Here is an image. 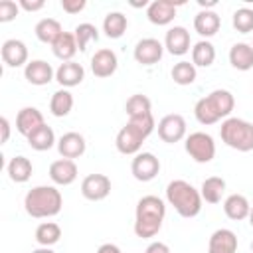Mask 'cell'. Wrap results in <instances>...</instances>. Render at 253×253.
Listing matches in <instances>:
<instances>
[{
	"instance_id": "6da1fadb",
	"label": "cell",
	"mask_w": 253,
	"mask_h": 253,
	"mask_svg": "<svg viewBox=\"0 0 253 253\" xmlns=\"http://www.w3.org/2000/svg\"><path fill=\"white\" fill-rule=\"evenodd\" d=\"M166 204L158 196H142L134 210V233L140 239H150L162 229Z\"/></svg>"
},
{
	"instance_id": "7a4b0ae2",
	"label": "cell",
	"mask_w": 253,
	"mask_h": 253,
	"mask_svg": "<svg viewBox=\"0 0 253 253\" xmlns=\"http://www.w3.org/2000/svg\"><path fill=\"white\" fill-rule=\"evenodd\" d=\"M154 128H156V123L152 115L128 119V123L117 132V138H115L117 150L125 156H136L142 148V142L152 134Z\"/></svg>"
},
{
	"instance_id": "3957f363",
	"label": "cell",
	"mask_w": 253,
	"mask_h": 253,
	"mask_svg": "<svg viewBox=\"0 0 253 253\" xmlns=\"http://www.w3.org/2000/svg\"><path fill=\"white\" fill-rule=\"evenodd\" d=\"M235 107V99L227 89H213L210 95L198 99L194 105V115L200 125H215L217 121H225Z\"/></svg>"
},
{
	"instance_id": "277c9868",
	"label": "cell",
	"mask_w": 253,
	"mask_h": 253,
	"mask_svg": "<svg viewBox=\"0 0 253 253\" xmlns=\"http://www.w3.org/2000/svg\"><path fill=\"white\" fill-rule=\"evenodd\" d=\"M63 208V196L55 186H36L24 198V210L36 219L53 217Z\"/></svg>"
},
{
	"instance_id": "5b68a950",
	"label": "cell",
	"mask_w": 253,
	"mask_h": 253,
	"mask_svg": "<svg viewBox=\"0 0 253 253\" xmlns=\"http://www.w3.org/2000/svg\"><path fill=\"white\" fill-rule=\"evenodd\" d=\"M166 202L182 217H196L202 211V194L186 180H172L166 186Z\"/></svg>"
},
{
	"instance_id": "8992f818",
	"label": "cell",
	"mask_w": 253,
	"mask_h": 253,
	"mask_svg": "<svg viewBox=\"0 0 253 253\" xmlns=\"http://www.w3.org/2000/svg\"><path fill=\"white\" fill-rule=\"evenodd\" d=\"M221 140L237 150V152H251L253 150V123L239 119V117H227L219 126Z\"/></svg>"
},
{
	"instance_id": "52a82bcc",
	"label": "cell",
	"mask_w": 253,
	"mask_h": 253,
	"mask_svg": "<svg viewBox=\"0 0 253 253\" xmlns=\"http://www.w3.org/2000/svg\"><path fill=\"white\" fill-rule=\"evenodd\" d=\"M184 148L190 154V158L198 164H208L215 156V142H213L211 134L202 132V130L188 134L186 142H184Z\"/></svg>"
},
{
	"instance_id": "ba28073f",
	"label": "cell",
	"mask_w": 253,
	"mask_h": 253,
	"mask_svg": "<svg viewBox=\"0 0 253 253\" xmlns=\"http://www.w3.org/2000/svg\"><path fill=\"white\" fill-rule=\"evenodd\" d=\"M156 128H158V136L164 142L174 144V142H180L186 136V119L178 113H170V115H164L158 121Z\"/></svg>"
},
{
	"instance_id": "9c48e42d",
	"label": "cell",
	"mask_w": 253,
	"mask_h": 253,
	"mask_svg": "<svg viewBox=\"0 0 253 253\" xmlns=\"http://www.w3.org/2000/svg\"><path fill=\"white\" fill-rule=\"evenodd\" d=\"M130 172L138 182H150L160 172V160L152 152H138L130 162Z\"/></svg>"
},
{
	"instance_id": "30bf717a",
	"label": "cell",
	"mask_w": 253,
	"mask_h": 253,
	"mask_svg": "<svg viewBox=\"0 0 253 253\" xmlns=\"http://www.w3.org/2000/svg\"><path fill=\"white\" fill-rule=\"evenodd\" d=\"M111 194V178L107 174H89L81 182V196L89 202H101Z\"/></svg>"
},
{
	"instance_id": "8fae6325",
	"label": "cell",
	"mask_w": 253,
	"mask_h": 253,
	"mask_svg": "<svg viewBox=\"0 0 253 253\" xmlns=\"http://www.w3.org/2000/svg\"><path fill=\"white\" fill-rule=\"evenodd\" d=\"M164 53V43H160L156 38H142L134 45V61L140 65H154L162 59Z\"/></svg>"
},
{
	"instance_id": "7c38bea8",
	"label": "cell",
	"mask_w": 253,
	"mask_h": 253,
	"mask_svg": "<svg viewBox=\"0 0 253 253\" xmlns=\"http://www.w3.org/2000/svg\"><path fill=\"white\" fill-rule=\"evenodd\" d=\"M180 4L172 0H154L146 6V18L154 26H168L176 18V8Z\"/></svg>"
},
{
	"instance_id": "4fadbf2b",
	"label": "cell",
	"mask_w": 253,
	"mask_h": 253,
	"mask_svg": "<svg viewBox=\"0 0 253 253\" xmlns=\"http://www.w3.org/2000/svg\"><path fill=\"white\" fill-rule=\"evenodd\" d=\"M119 67V59H117V53L109 47H103V49H97L91 57V71L95 77H111Z\"/></svg>"
},
{
	"instance_id": "5bb4252c",
	"label": "cell",
	"mask_w": 253,
	"mask_h": 253,
	"mask_svg": "<svg viewBox=\"0 0 253 253\" xmlns=\"http://www.w3.org/2000/svg\"><path fill=\"white\" fill-rule=\"evenodd\" d=\"M24 77L30 85L42 87V85H47L49 81L55 79V69L43 59H32L24 67Z\"/></svg>"
},
{
	"instance_id": "9a60e30c",
	"label": "cell",
	"mask_w": 253,
	"mask_h": 253,
	"mask_svg": "<svg viewBox=\"0 0 253 253\" xmlns=\"http://www.w3.org/2000/svg\"><path fill=\"white\" fill-rule=\"evenodd\" d=\"M192 40L190 32L184 26H172L164 36V49L172 55H184L190 51Z\"/></svg>"
},
{
	"instance_id": "2e32d148",
	"label": "cell",
	"mask_w": 253,
	"mask_h": 253,
	"mask_svg": "<svg viewBox=\"0 0 253 253\" xmlns=\"http://www.w3.org/2000/svg\"><path fill=\"white\" fill-rule=\"evenodd\" d=\"M87 150V142H85V136L71 130V132H65L59 136L57 140V152L61 154V158H69V160H75L79 156H83Z\"/></svg>"
},
{
	"instance_id": "e0dca14e",
	"label": "cell",
	"mask_w": 253,
	"mask_h": 253,
	"mask_svg": "<svg viewBox=\"0 0 253 253\" xmlns=\"http://www.w3.org/2000/svg\"><path fill=\"white\" fill-rule=\"evenodd\" d=\"M2 61L8 65V67H26L28 65V45L22 42V40H6L2 43Z\"/></svg>"
},
{
	"instance_id": "ac0fdd59",
	"label": "cell",
	"mask_w": 253,
	"mask_h": 253,
	"mask_svg": "<svg viewBox=\"0 0 253 253\" xmlns=\"http://www.w3.org/2000/svg\"><path fill=\"white\" fill-rule=\"evenodd\" d=\"M43 125H45V121H43V115H42V111L38 107H24L16 115V130L20 134H24L26 138L34 130H38L40 126H43Z\"/></svg>"
},
{
	"instance_id": "d6986e66",
	"label": "cell",
	"mask_w": 253,
	"mask_h": 253,
	"mask_svg": "<svg viewBox=\"0 0 253 253\" xmlns=\"http://www.w3.org/2000/svg\"><path fill=\"white\" fill-rule=\"evenodd\" d=\"M49 178L55 186H69L77 180V164L69 158H59L49 164Z\"/></svg>"
},
{
	"instance_id": "ffe728a7",
	"label": "cell",
	"mask_w": 253,
	"mask_h": 253,
	"mask_svg": "<svg viewBox=\"0 0 253 253\" xmlns=\"http://www.w3.org/2000/svg\"><path fill=\"white\" fill-rule=\"evenodd\" d=\"M208 253H237V235L227 227H219L210 235Z\"/></svg>"
},
{
	"instance_id": "44dd1931",
	"label": "cell",
	"mask_w": 253,
	"mask_h": 253,
	"mask_svg": "<svg viewBox=\"0 0 253 253\" xmlns=\"http://www.w3.org/2000/svg\"><path fill=\"white\" fill-rule=\"evenodd\" d=\"M83 79H85V69H83V65L77 63V61H63V63L55 69V81H57L63 89L75 87V85H79Z\"/></svg>"
},
{
	"instance_id": "7402d4cb",
	"label": "cell",
	"mask_w": 253,
	"mask_h": 253,
	"mask_svg": "<svg viewBox=\"0 0 253 253\" xmlns=\"http://www.w3.org/2000/svg\"><path fill=\"white\" fill-rule=\"evenodd\" d=\"M221 26V18L217 12L213 10H200L196 16H194V30L202 36V38H211L217 34Z\"/></svg>"
},
{
	"instance_id": "603a6c76",
	"label": "cell",
	"mask_w": 253,
	"mask_h": 253,
	"mask_svg": "<svg viewBox=\"0 0 253 253\" xmlns=\"http://www.w3.org/2000/svg\"><path fill=\"white\" fill-rule=\"evenodd\" d=\"M223 211L229 219L233 221H241V219H247L249 217V211H251V204L249 200L243 196V194H231L223 200Z\"/></svg>"
},
{
	"instance_id": "cb8c5ba5",
	"label": "cell",
	"mask_w": 253,
	"mask_h": 253,
	"mask_svg": "<svg viewBox=\"0 0 253 253\" xmlns=\"http://www.w3.org/2000/svg\"><path fill=\"white\" fill-rule=\"evenodd\" d=\"M229 63L237 71H249L253 67V45L245 42H237L229 49Z\"/></svg>"
},
{
	"instance_id": "d4e9b609",
	"label": "cell",
	"mask_w": 253,
	"mask_h": 253,
	"mask_svg": "<svg viewBox=\"0 0 253 253\" xmlns=\"http://www.w3.org/2000/svg\"><path fill=\"white\" fill-rule=\"evenodd\" d=\"M51 51L57 59L61 61H73V55L79 51L77 47V40L71 32H63L53 43H51Z\"/></svg>"
},
{
	"instance_id": "484cf974",
	"label": "cell",
	"mask_w": 253,
	"mask_h": 253,
	"mask_svg": "<svg viewBox=\"0 0 253 253\" xmlns=\"http://www.w3.org/2000/svg\"><path fill=\"white\" fill-rule=\"evenodd\" d=\"M6 170H8V176H10L12 182L24 184V182H28V180L32 178L34 166H32V160H30V158H26V156L20 154V156H14V158L8 162Z\"/></svg>"
},
{
	"instance_id": "4316f807",
	"label": "cell",
	"mask_w": 253,
	"mask_h": 253,
	"mask_svg": "<svg viewBox=\"0 0 253 253\" xmlns=\"http://www.w3.org/2000/svg\"><path fill=\"white\" fill-rule=\"evenodd\" d=\"M34 34H36V38H38L42 43H49V45H51V43L63 34V30H61V24H59L55 18H42V20L36 24Z\"/></svg>"
},
{
	"instance_id": "83f0119b",
	"label": "cell",
	"mask_w": 253,
	"mask_h": 253,
	"mask_svg": "<svg viewBox=\"0 0 253 253\" xmlns=\"http://www.w3.org/2000/svg\"><path fill=\"white\" fill-rule=\"evenodd\" d=\"M200 194H202V200L208 202V204H219L223 194H225V180L219 178V176H210L202 182V188H200Z\"/></svg>"
},
{
	"instance_id": "f1b7e54d",
	"label": "cell",
	"mask_w": 253,
	"mask_h": 253,
	"mask_svg": "<svg viewBox=\"0 0 253 253\" xmlns=\"http://www.w3.org/2000/svg\"><path fill=\"white\" fill-rule=\"evenodd\" d=\"M128 28V20L123 12H109L103 20V32L111 40H119Z\"/></svg>"
},
{
	"instance_id": "f546056e",
	"label": "cell",
	"mask_w": 253,
	"mask_h": 253,
	"mask_svg": "<svg viewBox=\"0 0 253 253\" xmlns=\"http://www.w3.org/2000/svg\"><path fill=\"white\" fill-rule=\"evenodd\" d=\"M215 61V47L208 40H200L192 45V63L196 67H210Z\"/></svg>"
},
{
	"instance_id": "4dcf8cb0",
	"label": "cell",
	"mask_w": 253,
	"mask_h": 253,
	"mask_svg": "<svg viewBox=\"0 0 253 253\" xmlns=\"http://www.w3.org/2000/svg\"><path fill=\"white\" fill-rule=\"evenodd\" d=\"M28 144H30V148H34V150H38V152L49 150L53 144H57L53 128H51V126H47V125L40 126L38 130H34V132L28 136Z\"/></svg>"
},
{
	"instance_id": "1f68e13d",
	"label": "cell",
	"mask_w": 253,
	"mask_h": 253,
	"mask_svg": "<svg viewBox=\"0 0 253 253\" xmlns=\"http://www.w3.org/2000/svg\"><path fill=\"white\" fill-rule=\"evenodd\" d=\"M73 109V95L67 89H57L49 99V113L53 117H67Z\"/></svg>"
},
{
	"instance_id": "d6a6232c",
	"label": "cell",
	"mask_w": 253,
	"mask_h": 253,
	"mask_svg": "<svg viewBox=\"0 0 253 253\" xmlns=\"http://www.w3.org/2000/svg\"><path fill=\"white\" fill-rule=\"evenodd\" d=\"M61 239V227L55 221H43L36 227V241L40 247H51Z\"/></svg>"
},
{
	"instance_id": "836d02e7",
	"label": "cell",
	"mask_w": 253,
	"mask_h": 253,
	"mask_svg": "<svg viewBox=\"0 0 253 253\" xmlns=\"http://www.w3.org/2000/svg\"><path fill=\"white\" fill-rule=\"evenodd\" d=\"M125 111H126L128 119H134V117H144V115H152V101H150L146 95H142V93L130 95V97L126 99Z\"/></svg>"
},
{
	"instance_id": "e575fe53",
	"label": "cell",
	"mask_w": 253,
	"mask_h": 253,
	"mask_svg": "<svg viewBox=\"0 0 253 253\" xmlns=\"http://www.w3.org/2000/svg\"><path fill=\"white\" fill-rule=\"evenodd\" d=\"M170 75L176 85H192L198 77V71L192 61H178V63H174Z\"/></svg>"
},
{
	"instance_id": "d590c367",
	"label": "cell",
	"mask_w": 253,
	"mask_h": 253,
	"mask_svg": "<svg viewBox=\"0 0 253 253\" xmlns=\"http://www.w3.org/2000/svg\"><path fill=\"white\" fill-rule=\"evenodd\" d=\"M73 36H75V40H77V47H79V51H85L89 42H97V40H99V32H97V28H95L93 24H89V22H83V24L75 26Z\"/></svg>"
},
{
	"instance_id": "8d00e7d4",
	"label": "cell",
	"mask_w": 253,
	"mask_h": 253,
	"mask_svg": "<svg viewBox=\"0 0 253 253\" xmlns=\"http://www.w3.org/2000/svg\"><path fill=\"white\" fill-rule=\"evenodd\" d=\"M231 24L233 28L239 32V34H249L253 32V10L251 8H237L233 12V18H231Z\"/></svg>"
},
{
	"instance_id": "74e56055",
	"label": "cell",
	"mask_w": 253,
	"mask_h": 253,
	"mask_svg": "<svg viewBox=\"0 0 253 253\" xmlns=\"http://www.w3.org/2000/svg\"><path fill=\"white\" fill-rule=\"evenodd\" d=\"M18 12H20L18 2H14V0H2V2H0V22H2V24L16 20Z\"/></svg>"
},
{
	"instance_id": "f35d334b",
	"label": "cell",
	"mask_w": 253,
	"mask_h": 253,
	"mask_svg": "<svg viewBox=\"0 0 253 253\" xmlns=\"http://www.w3.org/2000/svg\"><path fill=\"white\" fill-rule=\"evenodd\" d=\"M87 2L85 0H61V8L67 14H79L81 10H85Z\"/></svg>"
},
{
	"instance_id": "ab89813d",
	"label": "cell",
	"mask_w": 253,
	"mask_h": 253,
	"mask_svg": "<svg viewBox=\"0 0 253 253\" xmlns=\"http://www.w3.org/2000/svg\"><path fill=\"white\" fill-rule=\"evenodd\" d=\"M18 6L22 8V10H26V12H38V10H42L43 6H45V2L43 0H20L18 2Z\"/></svg>"
},
{
	"instance_id": "60d3db41",
	"label": "cell",
	"mask_w": 253,
	"mask_h": 253,
	"mask_svg": "<svg viewBox=\"0 0 253 253\" xmlns=\"http://www.w3.org/2000/svg\"><path fill=\"white\" fill-rule=\"evenodd\" d=\"M144 253H170V247L164 241H152V243H148Z\"/></svg>"
},
{
	"instance_id": "b9f144b4",
	"label": "cell",
	"mask_w": 253,
	"mask_h": 253,
	"mask_svg": "<svg viewBox=\"0 0 253 253\" xmlns=\"http://www.w3.org/2000/svg\"><path fill=\"white\" fill-rule=\"evenodd\" d=\"M0 128H2V138H0V142H2V144H6V142H8V138H10V121H8L6 117H2V119H0Z\"/></svg>"
},
{
	"instance_id": "7bdbcfd3",
	"label": "cell",
	"mask_w": 253,
	"mask_h": 253,
	"mask_svg": "<svg viewBox=\"0 0 253 253\" xmlns=\"http://www.w3.org/2000/svg\"><path fill=\"white\" fill-rule=\"evenodd\" d=\"M97 253H123V251H121V247L115 245V243H103V245L97 249Z\"/></svg>"
},
{
	"instance_id": "ee69618b",
	"label": "cell",
	"mask_w": 253,
	"mask_h": 253,
	"mask_svg": "<svg viewBox=\"0 0 253 253\" xmlns=\"http://www.w3.org/2000/svg\"><path fill=\"white\" fill-rule=\"evenodd\" d=\"M198 4L202 6V10H210V8H213V6L217 4V2H215V0H210V2H206V0H200Z\"/></svg>"
},
{
	"instance_id": "f6af8a7d",
	"label": "cell",
	"mask_w": 253,
	"mask_h": 253,
	"mask_svg": "<svg viewBox=\"0 0 253 253\" xmlns=\"http://www.w3.org/2000/svg\"><path fill=\"white\" fill-rule=\"evenodd\" d=\"M32 253H55L51 247H38V249H34Z\"/></svg>"
},
{
	"instance_id": "bcb514c9",
	"label": "cell",
	"mask_w": 253,
	"mask_h": 253,
	"mask_svg": "<svg viewBox=\"0 0 253 253\" xmlns=\"http://www.w3.org/2000/svg\"><path fill=\"white\" fill-rule=\"evenodd\" d=\"M247 219H249V223H251V227H253V206H251V211H249V217H247Z\"/></svg>"
},
{
	"instance_id": "7dc6e473",
	"label": "cell",
	"mask_w": 253,
	"mask_h": 253,
	"mask_svg": "<svg viewBox=\"0 0 253 253\" xmlns=\"http://www.w3.org/2000/svg\"><path fill=\"white\" fill-rule=\"evenodd\" d=\"M251 251H253V241H251Z\"/></svg>"
}]
</instances>
